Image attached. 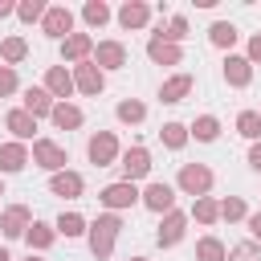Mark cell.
Masks as SVG:
<instances>
[{
  "label": "cell",
  "instance_id": "cell-1",
  "mask_svg": "<svg viewBox=\"0 0 261 261\" xmlns=\"http://www.w3.org/2000/svg\"><path fill=\"white\" fill-rule=\"evenodd\" d=\"M114 232H118V216H98L94 228H90V249H94L98 257H106L110 245H114Z\"/></svg>",
  "mask_w": 261,
  "mask_h": 261
},
{
  "label": "cell",
  "instance_id": "cell-2",
  "mask_svg": "<svg viewBox=\"0 0 261 261\" xmlns=\"http://www.w3.org/2000/svg\"><path fill=\"white\" fill-rule=\"evenodd\" d=\"M135 200H139V192H135V184H126V179H122V184H110V188L102 192V204H106V208H130Z\"/></svg>",
  "mask_w": 261,
  "mask_h": 261
},
{
  "label": "cell",
  "instance_id": "cell-3",
  "mask_svg": "<svg viewBox=\"0 0 261 261\" xmlns=\"http://www.w3.org/2000/svg\"><path fill=\"white\" fill-rule=\"evenodd\" d=\"M143 204H147L151 212H171V204H175V192H171L167 184H151V188L143 192Z\"/></svg>",
  "mask_w": 261,
  "mask_h": 261
},
{
  "label": "cell",
  "instance_id": "cell-4",
  "mask_svg": "<svg viewBox=\"0 0 261 261\" xmlns=\"http://www.w3.org/2000/svg\"><path fill=\"white\" fill-rule=\"evenodd\" d=\"M147 167H151V155H147L143 147H130V151L122 155V171H126V184H130V179H139V175H147Z\"/></svg>",
  "mask_w": 261,
  "mask_h": 261
},
{
  "label": "cell",
  "instance_id": "cell-5",
  "mask_svg": "<svg viewBox=\"0 0 261 261\" xmlns=\"http://www.w3.org/2000/svg\"><path fill=\"white\" fill-rule=\"evenodd\" d=\"M69 29H73V12L69 8H49L45 12V33L49 37H65Z\"/></svg>",
  "mask_w": 261,
  "mask_h": 261
},
{
  "label": "cell",
  "instance_id": "cell-6",
  "mask_svg": "<svg viewBox=\"0 0 261 261\" xmlns=\"http://www.w3.org/2000/svg\"><path fill=\"white\" fill-rule=\"evenodd\" d=\"M33 155H37V163H41V167H49V171H57V167L65 163V151H61L57 143H45V139H41V143H33Z\"/></svg>",
  "mask_w": 261,
  "mask_h": 261
},
{
  "label": "cell",
  "instance_id": "cell-7",
  "mask_svg": "<svg viewBox=\"0 0 261 261\" xmlns=\"http://www.w3.org/2000/svg\"><path fill=\"white\" fill-rule=\"evenodd\" d=\"M179 184H184V192L200 196V192L212 184V171H208V167H184V171H179Z\"/></svg>",
  "mask_w": 261,
  "mask_h": 261
},
{
  "label": "cell",
  "instance_id": "cell-8",
  "mask_svg": "<svg viewBox=\"0 0 261 261\" xmlns=\"http://www.w3.org/2000/svg\"><path fill=\"white\" fill-rule=\"evenodd\" d=\"M114 151H118V147H114V135H94V139H90V159H94L98 167H106V163L114 159Z\"/></svg>",
  "mask_w": 261,
  "mask_h": 261
},
{
  "label": "cell",
  "instance_id": "cell-9",
  "mask_svg": "<svg viewBox=\"0 0 261 261\" xmlns=\"http://www.w3.org/2000/svg\"><path fill=\"white\" fill-rule=\"evenodd\" d=\"M49 188H53V196H82V175H73V171H57L53 179H49Z\"/></svg>",
  "mask_w": 261,
  "mask_h": 261
},
{
  "label": "cell",
  "instance_id": "cell-10",
  "mask_svg": "<svg viewBox=\"0 0 261 261\" xmlns=\"http://www.w3.org/2000/svg\"><path fill=\"white\" fill-rule=\"evenodd\" d=\"M24 114H53V102H49V90H24Z\"/></svg>",
  "mask_w": 261,
  "mask_h": 261
},
{
  "label": "cell",
  "instance_id": "cell-11",
  "mask_svg": "<svg viewBox=\"0 0 261 261\" xmlns=\"http://www.w3.org/2000/svg\"><path fill=\"white\" fill-rule=\"evenodd\" d=\"M8 130H12L16 139H33L37 118H33V114H24V110H12V114H8Z\"/></svg>",
  "mask_w": 261,
  "mask_h": 261
},
{
  "label": "cell",
  "instance_id": "cell-12",
  "mask_svg": "<svg viewBox=\"0 0 261 261\" xmlns=\"http://www.w3.org/2000/svg\"><path fill=\"white\" fill-rule=\"evenodd\" d=\"M24 159H29V155H24V147H20V143L0 147V167H4V171H20V167H24Z\"/></svg>",
  "mask_w": 261,
  "mask_h": 261
},
{
  "label": "cell",
  "instance_id": "cell-13",
  "mask_svg": "<svg viewBox=\"0 0 261 261\" xmlns=\"http://www.w3.org/2000/svg\"><path fill=\"white\" fill-rule=\"evenodd\" d=\"M45 82H49V94H57V98H65V94H69V90H73V77H69V73H65V69H61V65H53V69H49V77H45Z\"/></svg>",
  "mask_w": 261,
  "mask_h": 261
},
{
  "label": "cell",
  "instance_id": "cell-14",
  "mask_svg": "<svg viewBox=\"0 0 261 261\" xmlns=\"http://www.w3.org/2000/svg\"><path fill=\"white\" fill-rule=\"evenodd\" d=\"M188 90H192V77H188V73H179V77H171V82L159 90V98H163V102H179Z\"/></svg>",
  "mask_w": 261,
  "mask_h": 261
},
{
  "label": "cell",
  "instance_id": "cell-15",
  "mask_svg": "<svg viewBox=\"0 0 261 261\" xmlns=\"http://www.w3.org/2000/svg\"><path fill=\"white\" fill-rule=\"evenodd\" d=\"M179 237H184V216L171 212V216L163 220V228H159V245H175Z\"/></svg>",
  "mask_w": 261,
  "mask_h": 261
},
{
  "label": "cell",
  "instance_id": "cell-16",
  "mask_svg": "<svg viewBox=\"0 0 261 261\" xmlns=\"http://www.w3.org/2000/svg\"><path fill=\"white\" fill-rule=\"evenodd\" d=\"M122 61H126L122 45H114V41H110V45H98V65H106V69H118Z\"/></svg>",
  "mask_w": 261,
  "mask_h": 261
},
{
  "label": "cell",
  "instance_id": "cell-17",
  "mask_svg": "<svg viewBox=\"0 0 261 261\" xmlns=\"http://www.w3.org/2000/svg\"><path fill=\"white\" fill-rule=\"evenodd\" d=\"M224 77H228L232 86H245V82H249V61H245V57H228V61H224Z\"/></svg>",
  "mask_w": 261,
  "mask_h": 261
},
{
  "label": "cell",
  "instance_id": "cell-18",
  "mask_svg": "<svg viewBox=\"0 0 261 261\" xmlns=\"http://www.w3.org/2000/svg\"><path fill=\"white\" fill-rule=\"evenodd\" d=\"M192 135H196L200 143H212V139L220 135V122H216L212 114H204V118H196V122H192Z\"/></svg>",
  "mask_w": 261,
  "mask_h": 261
},
{
  "label": "cell",
  "instance_id": "cell-19",
  "mask_svg": "<svg viewBox=\"0 0 261 261\" xmlns=\"http://www.w3.org/2000/svg\"><path fill=\"white\" fill-rule=\"evenodd\" d=\"M77 86H82L86 94H98V90H102V73H98V65H82V69H77Z\"/></svg>",
  "mask_w": 261,
  "mask_h": 261
},
{
  "label": "cell",
  "instance_id": "cell-20",
  "mask_svg": "<svg viewBox=\"0 0 261 261\" xmlns=\"http://www.w3.org/2000/svg\"><path fill=\"white\" fill-rule=\"evenodd\" d=\"M57 232H61V237H82V232H86V220H82L77 212H61Z\"/></svg>",
  "mask_w": 261,
  "mask_h": 261
},
{
  "label": "cell",
  "instance_id": "cell-21",
  "mask_svg": "<svg viewBox=\"0 0 261 261\" xmlns=\"http://www.w3.org/2000/svg\"><path fill=\"white\" fill-rule=\"evenodd\" d=\"M237 130H241L245 139H257V135H261V114H257V110H245V114L237 118Z\"/></svg>",
  "mask_w": 261,
  "mask_h": 261
},
{
  "label": "cell",
  "instance_id": "cell-22",
  "mask_svg": "<svg viewBox=\"0 0 261 261\" xmlns=\"http://www.w3.org/2000/svg\"><path fill=\"white\" fill-rule=\"evenodd\" d=\"M196 257H200V261H224V245L212 241V237H204V241L196 245Z\"/></svg>",
  "mask_w": 261,
  "mask_h": 261
},
{
  "label": "cell",
  "instance_id": "cell-23",
  "mask_svg": "<svg viewBox=\"0 0 261 261\" xmlns=\"http://www.w3.org/2000/svg\"><path fill=\"white\" fill-rule=\"evenodd\" d=\"M118 20H122L126 29H139V24L147 20V8H143V4H122V12H118Z\"/></svg>",
  "mask_w": 261,
  "mask_h": 261
},
{
  "label": "cell",
  "instance_id": "cell-24",
  "mask_svg": "<svg viewBox=\"0 0 261 261\" xmlns=\"http://www.w3.org/2000/svg\"><path fill=\"white\" fill-rule=\"evenodd\" d=\"M24 220H29L24 208H8V216H4V232H8V237H20V232H24Z\"/></svg>",
  "mask_w": 261,
  "mask_h": 261
},
{
  "label": "cell",
  "instance_id": "cell-25",
  "mask_svg": "<svg viewBox=\"0 0 261 261\" xmlns=\"http://www.w3.org/2000/svg\"><path fill=\"white\" fill-rule=\"evenodd\" d=\"M53 122L57 126H77L82 122V110L77 106H53Z\"/></svg>",
  "mask_w": 261,
  "mask_h": 261
},
{
  "label": "cell",
  "instance_id": "cell-26",
  "mask_svg": "<svg viewBox=\"0 0 261 261\" xmlns=\"http://www.w3.org/2000/svg\"><path fill=\"white\" fill-rule=\"evenodd\" d=\"M232 41H237V29L228 20H216L212 24V45H232Z\"/></svg>",
  "mask_w": 261,
  "mask_h": 261
},
{
  "label": "cell",
  "instance_id": "cell-27",
  "mask_svg": "<svg viewBox=\"0 0 261 261\" xmlns=\"http://www.w3.org/2000/svg\"><path fill=\"white\" fill-rule=\"evenodd\" d=\"M86 53H90V37H82V33L65 37V57H86Z\"/></svg>",
  "mask_w": 261,
  "mask_h": 261
},
{
  "label": "cell",
  "instance_id": "cell-28",
  "mask_svg": "<svg viewBox=\"0 0 261 261\" xmlns=\"http://www.w3.org/2000/svg\"><path fill=\"white\" fill-rule=\"evenodd\" d=\"M184 139H188V126L184 122H167L163 126V143L167 147H184Z\"/></svg>",
  "mask_w": 261,
  "mask_h": 261
},
{
  "label": "cell",
  "instance_id": "cell-29",
  "mask_svg": "<svg viewBox=\"0 0 261 261\" xmlns=\"http://www.w3.org/2000/svg\"><path fill=\"white\" fill-rule=\"evenodd\" d=\"M147 53H151L155 61H167V65H171V61H179V53H175L171 45H163V41H151V49H147Z\"/></svg>",
  "mask_w": 261,
  "mask_h": 261
},
{
  "label": "cell",
  "instance_id": "cell-30",
  "mask_svg": "<svg viewBox=\"0 0 261 261\" xmlns=\"http://www.w3.org/2000/svg\"><path fill=\"white\" fill-rule=\"evenodd\" d=\"M53 241V228L49 224H33V232H29V245H37V249H45Z\"/></svg>",
  "mask_w": 261,
  "mask_h": 261
},
{
  "label": "cell",
  "instance_id": "cell-31",
  "mask_svg": "<svg viewBox=\"0 0 261 261\" xmlns=\"http://www.w3.org/2000/svg\"><path fill=\"white\" fill-rule=\"evenodd\" d=\"M4 57H8V61H20V57H24V41H20V37H8V41H4Z\"/></svg>",
  "mask_w": 261,
  "mask_h": 261
},
{
  "label": "cell",
  "instance_id": "cell-32",
  "mask_svg": "<svg viewBox=\"0 0 261 261\" xmlns=\"http://www.w3.org/2000/svg\"><path fill=\"white\" fill-rule=\"evenodd\" d=\"M118 118H122V122H139V118H143V106H139V102H122V106H118Z\"/></svg>",
  "mask_w": 261,
  "mask_h": 261
},
{
  "label": "cell",
  "instance_id": "cell-33",
  "mask_svg": "<svg viewBox=\"0 0 261 261\" xmlns=\"http://www.w3.org/2000/svg\"><path fill=\"white\" fill-rule=\"evenodd\" d=\"M106 16H110V8H106V4H86V20H90V24H102Z\"/></svg>",
  "mask_w": 261,
  "mask_h": 261
},
{
  "label": "cell",
  "instance_id": "cell-34",
  "mask_svg": "<svg viewBox=\"0 0 261 261\" xmlns=\"http://www.w3.org/2000/svg\"><path fill=\"white\" fill-rule=\"evenodd\" d=\"M41 12H45V4H41V0H29V4H20V16H24V20H37Z\"/></svg>",
  "mask_w": 261,
  "mask_h": 261
},
{
  "label": "cell",
  "instance_id": "cell-35",
  "mask_svg": "<svg viewBox=\"0 0 261 261\" xmlns=\"http://www.w3.org/2000/svg\"><path fill=\"white\" fill-rule=\"evenodd\" d=\"M220 212H224L228 220H237V216H245V204H241V200H224V208H220Z\"/></svg>",
  "mask_w": 261,
  "mask_h": 261
},
{
  "label": "cell",
  "instance_id": "cell-36",
  "mask_svg": "<svg viewBox=\"0 0 261 261\" xmlns=\"http://www.w3.org/2000/svg\"><path fill=\"white\" fill-rule=\"evenodd\" d=\"M167 37H171V41L188 37V20H184V16H175V20H171V33H167Z\"/></svg>",
  "mask_w": 261,
  "mask_h": 261
},
{
  "label": "cell",
  "instance_id": "cell-37",
  "mask_svg": "<svg viewBox=\"0 0 261 261\" xmlns=\"http://www.w3.org/2000/svg\"><path fill=\"white\" fill-rule=\"evenodd\" d=\"M196 216H200V220H212V216H216V204H212V200H200V204H196Z\"/></svg>",
  "mask_w": 261,
  "mask_h": 261
},
{
  "label": "cell",
  "instance_id": "cell-38",
  "mask_svg": "<svg viewBox=\"0 0 261 261\" xmlns=\"http://www.w3.org/2000/svg\"><path fill=\"white\" fill-rule=\"evenodd\" d=\"M257 257V245H241V249H232V261H253Z\"/></svg>",
  "mask_w": 261,
  "mask_h": 261
},
{
  "label": "cell",
  "instance_id": "cell-39",
  "mask_svg": "<svg viewBox=\"0 0 261 261\" xmlns=\"http://www.w3.org/2000/svg\"><path fill=\"white\" fill-rule=\"evenodd\" d=\"M8 90H16V73L12 69H0V94H8Z\"/></svg>",
  "mask_w": 261,
  "mask_h": 261
},
{
  "label": "cell",
  "instance_id": "cell-40",
  "mask_svg": "<svg viewBox=\"0 0 261 261\" xmlns=\"http://www.w3.org/2000/svg\"><path fill=\"white\" fill-rule=\"evenodd\" d=\"M249 57H253V61H261V37H253V45H249Z\"/></svg>",
  "mask_w": 261,
  "mask_h": 261
},
{
  "label": "cell",
  "instance_id": "cell-41",
  "mask_svg": "<svg viewBox=\"0 0 261 261\" xmlns=\"http://www.w3.org/2000/svg\"><path fill=\"white\" fill-rule=\"evenodd\" d=\"M249 163H253V167H257V171H261V143H257V147H253V151H249Z\"/></svg>",
  "mask_w": 261,
  "mask_h": 261
},
{
  "label": "cell",
  "instance_id": "cell-42",
  "mask_svg": "<svg viewBox=\"0 0 261 261\" xmlns=\"http://www.w3.org/2000/svg\"><path fill=\"white\" fill-rule=\"evenodd\" d=\"M249 228H253V237L261 241V212H257V216H249Z\"/></svg>",
  "mask_w": 261,
  "mask_h": 261
},
{
  "label": "cell",
  "instance_id": "cell-43",
  "mask_svg": "<svg viewBox=\"0 0 261 261\" xmlns=\"http://www.w3.org/2000/svg\"><path fill=\"white\" fill-rule=\"evenodd\" d=\"M8 12H12V4H8V0H0V16H8Z\"/></svg>",
  "mask_w": 261,
  "mask_h": 261
},
{
  "label": "cell",
  "instance_id": "cell-44",
  "mask_svg": "<svg viewBox=\"0 0 261 261\" xmlns=\"http://www.w3.org/2000/svg\"><path fill=\"white\" fill-rule=\"evenodd\" d=\"M0 261H12V257H8V249H0Z\"/></svg>",
  "mask_w": 261,
  "mask_h": 261
},
{
  "label": "cell",
  "instance_id": "cell-45",
  "mask_svg": "<svg viewBox=\"0 0 261 261\" xmlns=\"http://www.w3.org/2000/svg\"><path fill=\"white\" fill-rule=\"evenodd\" d=\"M29 261H41V257H29Z\"/></svg>",
  "mask_w": 261,
  "mask_h": 261
},
{
  "label": "cell",
  "instance_id": "cell-46",
  "mask_svg": "<svg viewBox=\"0 0 261 261\" xmlns=\"http://www.w3.org/2000/svg\"><path fill=\"white\" fill-rule=\"evenodd\" d=\"M135 261H143V257H135Z\"/></svg>",
  "mask_w": 261,
  "mask_h": 261
},
{
  "label": "cell",
  "instance_id": "cell-47",
  "mask_svg": "<svg viewBox=\"0 0 261 261\" xmlns=\"http://www.w3.org/2000/svg\"><path fill=\"white\" fill-rule=\"evenodd\" d=\"M0 196H4V188H0Z\"/></svg>",
  "mask_w": 261,
  "mask_h": 261
}]
</instances>
